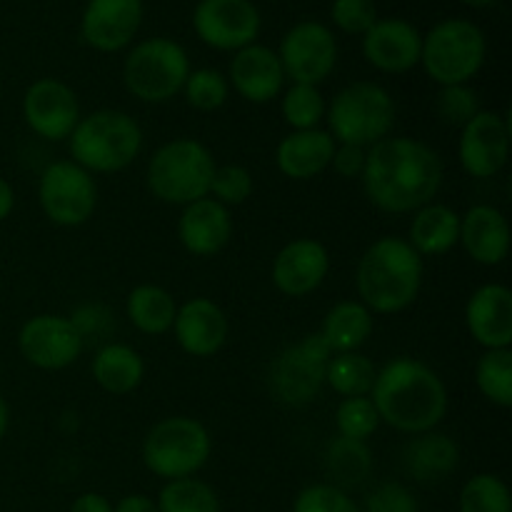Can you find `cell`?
Instances as JSON below:
<instances>
[{
    "label": "cell",
    "mask_w": 512,
    "mask_h": 512,
    "mask_svg": "<svg viewBox=\"0 0 512 512\" xmlns=\"http://www.w3.org/2000/svg\"><path fill=\"white\" fill-rule=\"evenodd\" d=\"M83 348V338L65 315H33L18 333V350L25 363L50 373L70 368L83 355Z\"/></svg>",
    "instance_id": "cell-15"
},
{
    "label": "cell",
    "mask_w": 512,
    "mask_h": 512,
    "mask_svg": "<svg viewBox=\"0 0 512 512\" xmlns=\"http://www.w3.org/2000/svg\"><path fill=\"white\" fill-rule=\"evenodd\" d=\"M325 473L335 488H350L360 485L373 473V450L368 448V440H350L338 435L325 448Z\"/></svg>",
    "instance_id": "cell-31"
},
{
    "label": "cell",
    "mask_w": 512,
    "mask_h": 512,
    "mask_svg": "<svg viewBox=\"0 0 512 512\" xmlns=\"http://www.w3.org/2000/svg\"><path fill=\"white\" fill-rule=\"evenodd\" d=\"M70 323H73V328L78 330L83 343H88V340H98V343H103V340L115 330V320L113 315H110V310L98 303L80 305V308L70 315Z\"/></svg>",
    "instance_id": "cell-43"
},
{
    "label": "cell",
    "mask_w": 512,
    "mask_h": 512,
    "mask_svg": "<svg viewBox=\"0 0 512 512\" xmlns=\"http://www.w3.org/2000/svg\"><path fill=\"white\" fill-rule=\"evenodd\" d=\"M460 465V448L450 435L428 430L413 435L403 450V468L418 483H440Z\"/></svg>",
    "instance_id": "cell-26"
},
{
    "label": "cell",
    "mask_w": 512,
    "mask_h": 512,
    "mask_svg": "<svg viewBox=\"0 0 512 512\" xmlns=\"http://www.w3.org/2000/svg\"><path fill=\"white\" fill-rule=\"evenodd\" d=\"M190 70V58L178 40L148 38L125 55L123 83L140 103L160 105L183 93Z\"/></svg>",
    "instance_id": "cell-9"
},
{
    "label": "cell",
    "mask_w": 512,
    "mask_h": 512,
    "mask_svg": "<svg viewBox=\"0 0 512 512\" xmlns=\"http://www.w3.org/2000/svg\"><path fill=\"white\" fill-rule=\"evenodd\" d=\"M335 428L343 438L368 440L380 428V418L373 400L368 395L365 398H343V403L335 410Z\"/></svg>",
    "instance_id": "cell-38"
},
{
    "label": "cell",
    "mask_w": 512,
    "mask_h": 512,
    "mask_svg": "<svg viewBox=\"0 0 512 512\" xmlns=\"http://www.w3.org/2000/svg\"><path fill=\"white\" fill-rule=\"evenodd\" d=\"M215 158L208 145L195 138H173L160 145L148 163V188L160 203L185 205L210 195Z\"/></svg>",
    "instance_id": "cell-5"
},
{
    "label": "cell",
    "mask_w": 512,
    "mask_h": 512,
    "mask_svg": "<svg viewBox=\"0 0 512 512\" xmlns=\"http://www.w3.org/2000/svg\"><path fill=\"white\" fill-rule=\"evenodd\" d=\"M90 375L95 385L110 395H128L140 388L145 378V363L135 348L125 343H103L93 355Z\"/></svg>",
    "instance_id": "cell-28"
},
{
    "label": "cell",
    "mask_w": 512,
    "mask_h": 512,
    "mask_svg": "<svg viewBox=\"0 0 512 512\" xmlns=\"http://www.w3.org/2000/svg\"><path fill=\"white\" fill-rule=\"evenodd\" d=\"M512 128L508 115L480 108L460 128L458 158L470 178H495L508 165Z\"/></svg>",
    "instance_id": "cell-14"
},
{
    "label": "cell",
    "mask_w": 512,
    "mask_h": 512,
    "mask_svg": "<svg viewBox=\"0 0 512 512\" xmlns=\"http://www.w3.org/2000/svg\"><path fill=\"white\" fill-rule=\"evenodd\" d=\"M375 375H378V368L360 350L330 355L328 365H325V385H330L333 393H338L340 398H365V395H370Z\"/></svg>",
    "instance_id": "cell-32"
},
{
    "label": "cell",
    "mask_w": 512,
    "mask_h": 512,
    "mask_svg": "<svg viewBox=\"0 0 512 512\" xmlns=\"http://www.w3.org/2000/svg\"><path fill=\"white\" fill-rule=\"evenodd\" d=\"M335 140L328 130H290L275 148V165L290 180H313L330 168Z\"/></svg>",
    "instance_id": "cell-25"
},
{
    "label": "cell",
    "mask_w": 512,
    "mask_h": 512,
    "mask_svg": "<svg viewBox=\"0 0 512 512\" xmlns=\"http://www.w3.org/2000/svg\"><path fill=\"white\" fill-rule=\"evenodd\" d=\"M425 265L413 245L398 235H383L363 253L355 273L360 303L373 315H398L418 300Z\"/></svg>",
    "instance_id": "cell-3"
},
{
    "label": "cell",
    "mask_w": 512,
    "mask_h": 512,
    "mask_svg": "<svg viewBox=\"0 0 512 512\" xmlns=\"http://www.w3.org/2000/svg\"><path fill=\"white\" fill-rule=\"evenodd\" d=\"M178 238L180 245L195 258H213L228 248L233 238L230 210L210 195L185 205L178 218Z\"/></svg>",
    "instance_id": "cell-23"
},
{
    "label": "cell",
    "mask_w": 512,
    "mask_h": 512,
    "mask_svg": "<svg viewBox=\"0 0 512 512\" xmlns=\"http://www.w3.org/2000/svg\"><path fill=\"white\" fill-rule=\"evenodd\" d=\"M143 23V0H88L80 35L98 53L128 48Z\"/></svg>",
    "instance_id": "cell-17"
},
{
    "label": "cell",
    "mask_w": 512,
    "mask_h": 512,
    "mask_svg": "<svg viewBox=\"0 0 512 512\" xmlns=\"http://www.w3.org/2000/svg\"><path fill=\"white\" fill-rule=\"evenodd\" d=\"M465 328L485 350L512 345V293L508 285L485 283L465 303Z\"/></svg>",
    "instance_id": "cell-22"
},
{
    "label": "cell",
    "mask_w": 512,
    "mask_h": 512,
    "mask_svg": "<svg viewBox=\"0 0 512 512\" xmlns=\"http://www.w3.org/2000/svg\"><path fill=\"white\" fill-rule=\"evenodd\" d=\"M293 512H360V505L350 498L348 490L330 483H315L300 490Z\"/></svg>",
    "instance_id": "cell-40"
},
{
    "label": "cell",
    "mask_w": 512,
    "mask_h": 512,
    "mask_svg": "<svg viewBox=\"0 0 512 512\" xmlns=\"http://www.w3.org/2000/svg\"><path fill=\"white\" fill-rule=\"evenodd\" d=\"M435 108L445 125L463 128L480 110V98L470 85H448V88H440Z\"/></svg>",
    "instance_id": "cell-41"
},
{
    "label": "cell",
    "mask_w": 512,
    "mask_h": 512,
    "mask_svg": "<svg viewBox=\"0 0 512 512\" xmlns=\"http://www.w3.org/2000/svg\"><path fill=\"white\" fill-rule=\"evenodd\" d=\"M213 455V438L200 420L188 415L163 418L143 440V463L155 478H195Z\"/></svg>",
    "instance_id": "cell-8"
},
{
    "label": "cell",
    "mask_w": 512,
    "mask_h": 512,
    "mask_svg": "<svg viewBox=\"0 0 512 512\" xmlns=\"http://www.w3.org/2000/svg\"><path fill=\"white\" fill-rule=\"evenodd\" d=\"M475 385L488 403L512 408V350H485L475 365Z\"/></svg>",
    "instance_id": "cell-33"
},
{
    "label": "cell",
    "mask_w": 512,
    "mask_h": 512,
    "mask_svg": "<svg viewBox=\"0 0 512 512\" xmlns=\"http://www.w3.org/2000/svg\"><path fill=\"white\" fill-rule=\"evenodd\" d=\"M253 190V173L243 165H218L215 168L213 183H210V198L218 200L228 210L235 208V205H243L253 195Z\"/></svg>",
    "instance_id": "cell-39"
},
{
    "label": "cell",
    "mask_w": 512,
    "mask_h": 512,
    "mask_svg": "<svg viewBox=\"0 0 512 512\" xmlns=\"http://www.w3.org/2000/svg\"><path fill=\"white\" fill-rule=\"evenodd\" d=\"M143 128L125 110L100 108L83 115L68 138L70 160L90 175L120 173L143 150Z\"/></svg>",
    "instance_id": "cell-4"
},
{
    "label": "cell",
    "mask_w": 512,
    "mask_h": 512,
    "mask_svg": "<svg viewBox=\"0 0 512 512\" xmlns=\"http://www.w3.org/2000/svg\"><path fill=\"white\" fill-rule=\"evenodd\" d=\"M125 315L138 333L165 335L173 330L178 303L160 285L143 283L130 290L128 300H125Z\"/></svg>",
    "instance_id": "cell-30"
},
{
    "label": "cell",
    "mask_w": 512,
    "mask_h": 512,
    "mask_svg": "<svg viewBox=\"0 0 512 512\" xmlns=\"http://www.w3.org/2000/svg\"><path fill=\"white\" fill-rule=\"evenodd\" d=\"M375 318L360 300H343L328 310L320 328V338L330 353H355L373 335Z\"/></svg>",
    "instance_id": "cell-29"
},
{
    "label": "cell",
    "mask_w": 512,
    "mask_h": 512,
    "mask_svg": "<svg viewBox=\"0 0 512 512\" xmlns=\"http://www.w3.org/2000/svg\"><path fill=\"white\" fill-rule=\"evenodd\" d=\"M330 355L333 353L323 343L320 333L305 335L303 340L280 350L268 370V385L273 398L290 408L313 403L325 385V365H328Z\"/></svg>",
    "instance_id": "cell-10"
},
{
    "label": "cell",
    "mask_w": 512,
    "mask_h": 512,
    "mask_svg": "<svg viewBox=\"0 0 512 512\" xmlns=\"http://www.w3.org/2000/svg\"><path fill=\"white\" fill-rule=\"evenodd\" d=\"M460 3L470 5V8H490V5H495L498 0H460Z\"/></svg>",
    "instance_id": "cell-50"
},
{
    "label": "cell",
    "mask_w": 512,
    "mask_h": 512,
    "mask_svg": "<svg viewBox=\"0 0 512 512\" xmlns=\"http://www.w3.org/2000/svg\"><path fill=\"white\" fill-rule=\"evenodd\" d=\"M460 512H512L510 488L493 473H478L460 490Z\"/></svg>",
    "instance_id": "cell-36"
},
{
    "label": "cell",
    "mask_w": 512,
    "mask_h": 512,
    "mask_svg": "<svg viewBox=\"0 0 512 512\" xmlns=\"http://www.w3.org/2000/svg\"><path fill=\"white\" fill-rule=\"evenodd\" d=\"M408 240L420 258H438L450 253L460 240V213L445 203H428L410 220Z\"/></svg>",
    "instance_id": "cell-27"
},
{
    "label": "cell",
    "mask_w": 512,
    "mask_h": 512,
    "mask_svg": "<svg viewBox=\"0 0 512 512\" xmlns=\"http://www.w3.org/2000/svg\"><path fill=\"white\" fill-rule=\"evenodd\" d=\"M423 35L405 18H378L363 35V58L375 70L403 75L420 65Z\"/></svg>",
    "instance_id": "cell-18"
},
{
    "label": "cell",
    "mask_w": 512,
    "mask_h": 512,
    "mask_svg": "<svg viewBox=\"0 0 512 512\" xmlns=\"http://www.w3.org/2000/svg\"><path fill=\"white\" fill-rule=\"evenodd\" d=\"M360 512H418V500L403 483H383L368 493Z\"/></svg>",
    "instance_id": "cell-44"
},
{
    "label": "cell",
    "mask_w": 512,
    "mask_h": 512,
    "mask_svg": "<svg viewBox=\"0 0 512 512\" xmlns=\"http://www.w3.org/2000/svg\"><path fill=\"white\" fill-rule=\"evenodd\" d=\"M38 203L53 225L80 228L98 208V183L73 160H53L40 173Z\"/></svg>",
    "instance_id": "cell-11"
},
{
    "label": "cell",
    "mask_w": 512,
    "mask_h": 512,
    "mask_svg": "<svg viewBox=\"0 0 512 512\" xmlns=\"http://www.w3.org/2000/svg\"><path fill=\"white\" fill-rule=\"evenodd\" d=\"M330 18L343 33L365 35L378 20V5L375 0H333Z\"/></svg>",
    "instance_id": "cell-42"
},
{
    "label": "cell",
    "mask_w": 512,
    "mask_h": 512,
    "mask_svg": "<svg viewBox=\"0 0 512 512\" xmlns=\"http://www.w3.org/2000/svg\"><path fill=\"white\" fill-rule=\"evenodd\" d=\"M488 55V40L480 25L468 18H448L423 35L420 65L440 88L470 85Z\"/></svg>",
    "instance_id": "cell-7"
},
{
    "label": "cell",
    "mask_w": 512,
    "mask_h": 512,
    "mask_svg": "<svg viewBox=\"0 0 512 512\" xmlns=\"http://www.w3.org/2000/svg\"><path fill=\"white\" fill-rule=\"evenodd\" d=\"M395 113L398 110L393 95L383 85L373 80H355L335 93L333 103L325 110V123L335 143L368 150L370 145L390 138Z\"/></svg>",
    "instance_id": "cell-6"
},
{
    "label": "cell",
    "mask_w": 512,
    "mask_h": 512,
    "mask_svg": "<svg viewBox=\"0 0 512 512\" xmlns=\"http://www.w3.org/2000/svg\"><path fill=\"white\" fill-rule=\"evenodd\" d=\"M183 95L190 108L200 113H213L228 103L230 83L220 70L215 68H198L190 70L188 80L183 85Z\"/></svg>",
    "instance_id": "cell-37"
},
{
    "label": "cell",
    "mask_w": 512,
    "mask_h": 512,
    "mask_svg": "<svg viewBox=\"0 0 512 512\" xmlns=\"http://www.w3.org/2000/svg\"><path fill=\"white\" fill-rule=\"evenodd\" d=\"M228 83L235 93L253 105L273 103L285 85L283 65L278 53L268 45L253 43L233 53L228 68Z\"/></svg>",
    "instance_id": "cell-21"
},
{
    "label": "cell",
    "mask_w": 512,
    "mask_h": 512,
    "mask_svg": "<svg viewBox=\"0 0 512 512\" xmlns=\"http://www.w3.org/2000/svg\"><path fill=\"white\" fill-rule=\"evenodd\" d=\"M113 512H160V510L153 498H148V495L143 493H133L120 498L118 505H113Z\"/></svg>",
    "instance_id": "cell-47"
},
{
    "label": "cell",
    "mask_w": 512,
    "mask_h": 512,
    "mask_svg": "<svg viewBox=\"0 0 512 512\" xmlns=\"http://www.w3.org/2000/svg\"><path fill=\"white\" fill-rule=\"evenodd\" d=\"M445 168L438 150L418 138H385L365 150L360 180L370 203L383 213L413 215L433 203Z\"/></svg>",
    "instance_id": "cell-1"
},
{
    "label": "cell",
    "mask_w": 512,
    "mask_h": 512,
    "mask_svg": "<svg viewBox=\"0 0 512 512\" xmlns=\"http://www.w3.org/2000/svg\"><path fill=\"white\" fill-rule=\"evenodd\" d=\"M263 18L253 0H198L193 8V30L208 48L238 53L258 40Z\"/></svg>",
    "instance_id": "cell-13"
},
{
    "label": "cell",
    "mask_w": 512,
    "mask_h": 512,
    "mask_svg": "<svg viewBox=\"0 0 512 512\" xmlns=\"http://www.w3.org/2000/svg\"><path fill=\"white\" fill-rule=\"evenodd\" d=\"M330 168L340 175V178H360L365 168V148L358 145H335L333 160H330Z\"/></svg>",
    "instance_id": "cell-45"
},
{
    "label": "cell",
    "mask_w": 512,
    "mask_h": 512,
    "mask_svg": "<svg viewBox=\"0 0 512 512\" xmlns=\"http://www.w3.org/2000/svg\"><path fill=\"white\" fill-rule=\"evenodd\" d=\"M330 273V253L320 240L295 238L280 248L273 260V285L288 298H305L325 283Z\"/></svg>",
    "instance_id": "cell-19"
},
{
    "label": "cell",
    "mask_w": 512,
    "mask_h": 512,
    "mask_svg": "<svg viewBox=\"0 0 512 512\" xmlns=\"http://www.w3.org/2000/svg\"><path fill=\"white\" fill-rule=\"evenodd\" d=\"M160 512H220V498L198 478L168 480L158 495Z\"/></svg>",
    "instance_id": "cell-34"
},
{
    "label": "cell",
    "mask_w": 512,
    "mask_h": 512,
    "mask_svg": "<svg viewBox=\"0 0 512 512\" xmlns=\"http://www.w3.org/2000/svg\"><path fill=\"white\" fill-rule=\"evenodd\" d=\"M378 410L380 423L405 435L435 430L448 413V388L428 363L400 355L385 363L375 375L368 395Z\"/></svg>",
    "instance_id": "cell-2"
},
{
    "label": "cell",
    "mask_w": 512,
    "mask_h": 512,
    "mask_svg": "<svg viewBox=\"0 0 512 512\" xmlns=\"http://www.w3.org/2000/svg\"><path fill=\"white\" fill-rule=\"evenodd\" d=\"M8 428H10V405H8V400L0 395V443H3Z\"/></svg>",
    "instance_id": "cell-49"
},
{
    "label": "cell",
    "mask_w": 512,
    "mask_h": 512,
    "mask_svg": "<svg viewBox=\"0 0 512 512\" xmlns=\"http://www.w3.org/2000/svg\"><path fill=\"white\" fill-rule=\"evenodd\" d=\"M280 113L283 120L293 130H313L320 128V123L325 120V103L323 93H320L318 85H303L293 83L285 93H280Z\"/></svg>",
    "instance_id": "cell-35"
},
{
    "label": "cell",
    "mask_w": 512,
    "mask_h": 512,
    "mask_svg": "<svg viewBox=\"0 0 512 512\" xmlns=\"http://www.w3.org/2000/svg\"><path fill=\"white\" fill-rule=\"evenodd\" d=\"M80 115L75 90L58 78H40L28 85L23 95V120L38 138L60 143L68 140Z\"/></svg>",
    "instance_id": "cell-16"
},
{
    "label": "cell",
    "mask_w": 512,
    "mask_h": 512,
    "mask_svg": "<svg viewBox=\"0 0 512 512\" xmlns=\"http://www.w3.org/2000/svg\"><path fill=\"white\" fill-rule=\"evenodd\" d=\"M230 323L218 303L210 298H190L178 305V315L173 323V335L180 350L190 358H213L228 343Z\"/></svg>",
    "instance_id": "cell-20"
},
{
    "label": "cell",
    "mask_w": 512,
    "mask_h": 512,
    "mask_svg": "<svg viewBox=\"0 0 512 512\" xmlns=\"http://www.w3.org/2000/svg\"><path fill=\"white\" fill-rule=\"evenodd\" d=\"M13 208H15V190L13 185L0 175V223L10 218Z\"/></svg>",
    "instance_id": "cell-48"
},
{
    "label": "cell",
    "mask_w": 512,
    "mask_h": 512,
    "mask_svg": "<svg viewBox=\"0 0 512 512\" xmlns=\"http://www.w3.org/2000/svg\"><path fill=\"white\" fill-rule=\"evenodd\" d=\"M285 78L303 85H320L338 63V40L333 30L318 20H300L280 40L275 50Z\"/></svg>",
    "instance_id": "cell-12"
},
{
    "label": "cell",
    "mask_w": 512,
    "mask_h": 512,
    "mask_svg": "<svg viewBox=\"0 0 512 512\" xmlns=\"http://www.w3.org/2000/svg\"><path fill=\"white\" fill-rule=\"evenodd\" d=\"M465 253L485 268L505 263L510 253V225L500 208L478 203L460 215V240Z\"/></svg>",
    "instance_id": "cell-24"
},
{
    "label": "cell",
    "mask_w": 512,
    "mask_h": 512,
    "mask_svg": "<svg viewBox=\"0 0 512 512\" xmlns=\"http://www.w3.org/2000/svg\"><path fill=\"white\" fill-rule=\"evenodd\" d=\"M0 98H3V83H0Z\"/></svg>",
    "instance_id": "cell-51"
},
{
    "label": "cell",
    "mask_w": 512,
    "mask_h": 512,
    "mask_svg": "<svg viewBox=\"0 0 512 512\" xmlns=\"http://www.w3.org/2000/svg\"><path fill=\"white\" fill-rule=\"evenodd\" d=\"M70 512H113V503L100 493H83L73 500Z\"/></svg>",
    "instance_id": "cell-46"
}]
</instances>
